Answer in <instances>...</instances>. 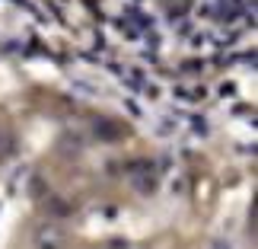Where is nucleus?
I'll list each match as a JSON object with an SVG mask.
<instances>
[{"label": "nucleus", "instance_id": "f257e3e1", "mask_svg": "<svg viewBox=\"0 0 258 249\" xmlns=\"http://www.w3.org/2000/svg\"><path fill=\"white\" fill-rule=\"evenodd\" d=\"M35 246L38 249H61L64 236H61V230H57L54 224H45V227H38V233H35Z\"/></svg>", "mask_w": 258, "mask_h": 249}, {"label": "nucleus", "instance_id": "f03ea898", "mask_svg": "<svg viewBox=\"0 0 258 249\" xmlns=\"http://www.w3.org/2000/svg\"><path fill=\"white\" fill-rule=\"evenodd\" d=\"M211 249H230V243H226V240H217V243H211Z\"/></svg>", "mask_w": 258, "mask_h": 249}]
</instances>
